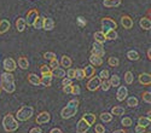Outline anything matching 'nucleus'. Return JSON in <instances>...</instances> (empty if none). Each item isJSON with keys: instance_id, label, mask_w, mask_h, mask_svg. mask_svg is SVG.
Instances as JSON below:
<instances>
[{"instance_id": "nucleus-1", "label": "nucleus", "mask_w": 151, "mask_h": 133, "mask_svg": "<svg viewBox=\"0 0 151 133\" xmlns=\"http://www.w3.org/2000/svg\"><path fill=\"white\" fill-rule=\"evenodd\" d=\"M0 87L7 93H14L16 91V83H15V76L11 73H3L0 75Z\"/></svg>"}, {"instance_id": "nucleus-2", "label": "nucleus", "mask_w": 151, "mask_h": 133, "mask_svg": "<svg viewBox=\"0 0 151 133\" xmlns=\"http://www.w3.org/2000/svg\"><path fill=\"white\" fill-rule=\"evenodd\" d=\"M78 109H79V99L78 98H74V99H71L64 108L62 109L60 116L63 119H70V117L76 115Z\"/></svg>"}, {"instance_id": "nucleus-3", "label": "nucleus", "mask_w": 151, "mask_h": 133, "mask_svg": "<svg viewBox=\"0 0 151 133\" xmlns=\"http://www.w3.org/2000/svg\"><path fill=\"white\" fill-rule=\"evenodd\" d=\"M18 122H17V120L12 116L11 114H6L3 119V127L6 132L11 133V132H15L18 129Z\"/></svg>"}, {"instance_id": "nucleus-4", "label": "nucleus", "mask_w": 151, "mask_h": 133, "mask_svg": "<svg viewBox=\"0 0 151 133\" xmlns=\"http://www.w3.org/2000/svg\"><path fill=\"white\" fill-rule=\"evenodd\" d=\"M33 115H34V108L30 105H24L17 111L16 117L18 121H27V120H30Z\"/></svg>"}, {"instance_id": "nucleus-5", "label": "nucleus", "mask_w": 151, "mask_h": 133, "mask_svg": "<svg viewBox=\"0 0 151 133\" xmlns=\"http://www.w3.org/2000/svg\"><path fill=\"white\" fill-rule=\"evenodd\" d=\"M100 24H102V28H103V32H108V30H116L117 28V23L110 18V17H104L100 21Z\"/></svg>"}, {"instance_id": "nucleus-6", "label": "nucleus", "mask_w": 151, "mask_h": 133, "mask_svg": "<svg viewBox=\"0 0 151 133\" xmlns=\"http://www.w3.org/2000/svg\"><path fill=\"white\" fill-rule=\"evenodd\" d=\"M100 82H102V80L99 79V76H92L90 81L87 82V90L91 92L97 91L98 88H100Z\"/></svg>"}, {"instance_id": "nucleus-7", "label": "nucleus", "mask_w": 151, "mask_h": 133, "mask_svg": "<svg viewBox=\"0 0 151 133\" xmlns=\"http://www.w3.org/2000/svg\"><path fill=\"white\" fill-rule=\"evenodd\" d=\"M3 67H4L5 71H7V73H12L14 70H16L17 64H16V62H15V59H12V58L9 57V58H5V59H4Z\"/></svg>"}, {"instance_id": "nucleus-8", "label": "nucleus", "mask_w": 151, "mask_h": 133, "mask_svg": "<svg viewBox=\"0 0 151 133\" xmlns=\"http://www.w3.org/2000/svg\"><path fill=\"white\" fill-rule=\"evenodd\" d=\"M91 53H92L93 56H97V57H103V56H104V53H105V50H104L103 44L94 42V44H93V46H92Z\"/></svg>"}, {"instance_id": "nucleus-9", "label": "nucleus", "mask_w": 151, "mask_h": 133, "mask_svg": "<svg viewBox=\"0 0 151 133\" xmlns=\"http://www.w3.org/2000/svg\"><path fill=\"white\" fill-rule=\"evenodd\" d=\"M50 120H51V115H50V113L41 111L39 115L36 116V121H35V122L37 125H46V124L50 122Z\"/></svg>"}, {"instance_id": "nucleus-10", "label": "nucleus", "mask_w": 151, "mask_h": 133, "mask_svg": "<svg viewBox=\"0 0 151 133\" xmlns=\"http://www.w3.org/2000/svg\"><path fill=\"white\" fill-rule=\"evenodd\" d=\"M37 16H39V11H37L36 9L29 10L28 14H27V19H24V21H26L27 26H33V23L35 22V19L37 18Z\"/></svg>"}, {"instance_id": "nucleus-11", "label": "nucleus", "mask_w": 151, "mask_h": 133, "mask_svg": "<svg viewBox=\"0 0 151 133\" xmlns=\"http://www.w3.org/2000/svg\"><path fill=\"white\" fill-rule=\"evenodd\" d=\"M127 96H128V90L126 86H120L117 92H116V99L119 102H123L126 98H127Z\"/></svg>"}, {"instance_id": "nucleus-12", "label": "nucleus", "mask_w": 151, "mask_h": 133, "mask_svg": "<svg viewBox=\"0 0 151 133\" xmlns=\"http://www.w3.org/2000/svg\"><path fill=\"white\" fill-rule=\"evenodd\" d=\"M90 127L91 126L87 124L83 119H81V120H79V122L76 125V133H86L90 129Z\"/></svg>"}, {"instance_id": "nucleus-13", "label": "nucleus", "mask_w": 151, "mask_h": 133, "mask_svg": "<svg viewBox=\"0 0 151 133\" xmlns=\"http://www.w3.org/2000/svg\"><path fill=\"white\" fill-rule=\"evenodd\" d=\"M121 24H122V27L124 28V29H131V28H133V24H134V22H133V18H131L129 16H122L121 17Z\"/></svg>"}, {"instance_id": "nucleus-14", "label": "nucleus", "mask_w": 151, "mask_h": 133, "mask_svg": "<svg viewBox=\"0 0 151 133\" xmlns=\"http://www.w3.org/2000/svg\"><path fill=\"white\" fill-rule=\"evenodd\" d=\"M10 28H11L10 21H7V19H5V18L0 21V35L7 33V32L10 30Z\"/></svg>"}, {"instance_id": "nucleus-15", "label": "nucleus", "mask_w": 151, "mask_h": 133, "mask_svg": "<svg viewBox=\"0 0 151 133\" xmlns=\"http://www.w3.org/2000/svg\"><path fill=\"white\" fill-rule=\"evenodd\" d=\"M138 80H139V82L142 85H144V86H149L151 83V76L149 73H143V74H140L138 76Z\"/></svg>"}, {"instance_id": "nucleus-16", "label": "nucleus", "mask_w": 151, "mask_h": 133, "mask_svg": "<svg viewBox=\"0 0 151 133\" xmlns=\"http://www.w3.org/2000/svg\"><path fill=\"white\" fill-rule=\"evenodd\" d=\"M94 74H96V69H94V67L93 65H86L85 67V69H83V75H85V78H87V79H91L92 76H94Z\"/></svg>"}, {"instance_id": "nucleus-17", "label": "nucleus", "mask_w": 151, "mask_h": 133, "mask_svg": "<svg viewBox=\"0 0 151 133\" xmlns=\"http://www.w3.org/2000/svg\"><path fill=\"white\" fill-rule=\"evenodd\" d=\"M52 83V75L51 74H47V75H42L40 78V85L45 87H50Z\"/></svg>"}, {"instance_id": "nucleus-18", "label": "nucleus", "mask_w": 151, "mask_h": 133, "mask_svg": "<svg viewBox=\"0 0 151 133\" xmlns=\"http://www.w3.org/2000/svg\"><path fill=\"white\" fill-rule=\"evenodd\" d=\"M53 28H55V21H53L52 18H50V17L45 18V19H44V26H42V29H45V30L50 32V30H52Z\"/></svg>"}, {"instance_id": "nucleus-19", "label": "nucleus", "mask_w": 151, "mask_h": 133, "mask_svg": "<svg viewBox=\"0 0 151 133\" xmlns=\"http://www.w3.org/2000/svg\"><path fill=\"white\" fill-rule=\"evenodd\" d=\"M139 26H140V28L144 29V30H150V28H151V21H150V18H149V17H143V18H140Z\"/></svg>"}, {"instance_id": "nucleus-20", "label": "nucleus", "mask_w": 151, "mask_h": 133, "mask_svg": "<svg viewBox=\"0 0 151 133\" xmlns=\"http://www.w3.org/2000/svg\"><path fill=\"white\" fill-rule=\"evenodd\" d=\"M28 81L30 85H33V86H39L40 85V78L36 74H34V73H30L28 75Z\"/></svg>"}, {"instance_id": "nucleus-21", "label": "nucleus", "mask_w": 151, "mask_h": 133, "mask_svg": "<svg viewBox=\"0 0 151 133\" xmlns=\"http://www.w3.org/2000/svg\"><path fill=\"white\" fill-rule=\"evenodd\" d=\"M51 75L52 76H56V78H58V79H63V78H65V70L63 69V68H56V69H53L52 71H51Z\"/></svg>"}, {"instance_id": "nucleus-22", "label": "nucleus", "mask_w": 151, "mask_h": 133, "mask_svg": "<svg viewBox=\"0 0 151 133\" xmlns=\"http://www.w3.org/2000/svg\"><path fill=\"white\" fill-rule=\"evenodd\" d=\"M93 38H94L96 42H99V44H104V42L106 41L104 32H96V33L93 34Z\"/></svg>"}, {"instance_id": "nucleus-23", "label": "nucleus", "mask_w": 151, "mask_h": 133, "mask_svg": "<svg viewBox=\"0 0 151 133\" xmlns=\"http://www.w3.org/2000/svg\"><path fill=\"white\" fill-rule=\"evenodd\" d=\"M17 63H18V67H19L21 69H23V70H26V69L29 68V62H28L27 57H24V56H22V57L18 58Z\"/></svg>"}, {"instance_id": "nucleus-24", "label": "nucleus", "mask_w": 151, "mask_h": 133, "mask_svg": "<svg viewBox=\"0 0 151 133\" xmlns=\"http://www.w3.org/2000/svg\"><path fill=\"white\" fill-rule=\"evenodd\" d=\"M82 119L86 121L87 124H88L90 126H92V125H94V122H96V115L94 114H92V113H87V114H85L83 116H82Z\"/></svg>"}, {"instance_id": "nucleus-25", "label": "nucleus", "mask_w": 151, "mask_h": 133, "mask_svg": "<svg viewBox=\"0 0 151 133\" xmlns=\"http://www.w3.org/2000/svg\"><path fill=\"white\" fill-rule=\"evenodd\" d=\"M90 63H91V65H93V67H99V65L103 64V59H102V57H97V56L91 55V57H90Z\"/></svg>"}, {"instance_id": "nucleus-26", "label": "nucleus", "mask_w": 151, "mask_h": 133, "mask_svg": "<svg viewBox=\"0 0 151 133\" xmlns=\"http://www.w3.org/2000/svg\"><path fill=\"white\" fill-rule=\"evenodd\" d=\"M126 113V109L123 108V106H120V105H116V106H114L111 109V115H116V116H121V115H123Z\"/></svg>"}, {"instance_id": "nucleus-27", "label": "nucleus", "mask_w": 151, "mask_h": 133, "mask_svg": "<svg viewBox=\"0 0 151 133\" xmlns=\"http://www.w3.org/2000/svg\"><path fill=\"white\" fill-rule=\"evenodd\" d=\"M122 3V0H104V6L105 7H117Z\"/></svg>"}, {"instance_id": "nucleus-28", "label": "nucleus", "mask_w": 151, "mask_h": 133, "mask_svg": "<svg viewBox=\"0 0 151 133\" xmlns=\"http://www.w3.org/2000/svg\"><path fill=\"white\" fill-rule=\"evenodd\" d=\"M26 26H27V24H26L24 18H17V21H16V29H17V32H19V33L24 32Z\"/></svg>"}, {"instance_id": "nucleus-29", "label": "nucleus", "mask_w": 151, "mask_h": 133, "mask_svg": "<svg viewBox=\"0 0 151 133\" xmlns=\"http://www.w3.org/2000/svg\"><path fill=\"white\" fill-rule=\"evenodd\" d=\"M60 65L62 67H65V68H70L71 67V58L69 57V56H62V58H60Z\"/></svg>"}, {"instance_id": "nucleus-30", "label": "nucleus", "mask_w": 151, "mask_h": 133, "mask_svg": "<svg viewBox=\"0 0 151 133\" xmlns=\"http://www.w3.org/2000/svg\"><path fill=\"white\" fill-rule=\"evenodd\" d=\"M44 19H45V17H42V16H37V18L35 19V22L33 23V27H34L35 29H42Z\"/></svg>"}, {"instance_id": "nucleus-31", "label": "nucleus", "mask_w": 151, "mask_h": 133, "mask_svg": "<svg viewBox=\"0 0 151 133\" xmlns=\"http://www.w3.org/2000/svg\"><path fill=\"white\" fill-rule=\"evenodd\" d=\"M150 122H151V120H150V117H139L138 119V125L139 126H143L144 128H146V127H149L150 126Z\"/></svg>"}, {"instance_id": "nucleus-32", "label": "nucleus", "mask_w": 151, "mask_h": 133, "mask_svg": "<svg viewBox=\"0 0 151 133\" xmlns=\"http://www.w3.org/2000/svg\"><path fill=\"white\" fill-rule=\"evenodd\" d=\"M104 34H105V39H106V40L112 41V40H116V39H117V33H116V30H108V32H105Z\"/></svg>"}, {"instance_id": "nucleus-33", "label": "nucleus", "mask_w": 151, "mask_h": 133, "mask_svg": "<svg viewBox=\"0 0 151 133\" xmlns=\"http://www.w3.org/2000/svg\"><path fill=\"white\" fill-rule=\"evenodd\" d=\"M109 82H110V86H114V87H117L120 86V78L117 75H111L110 79H109Z\"/></svg>"}, {"instance_id": "nucleus-34", "label": "nucleus", "mask_w": 151, "mask_h": 133, "mask_svg": "<svg viewBox=\"0 0 151 133\" xmlns=\"http://www.w3.org/2000/svg\"><path fill=\"white\" fill-rule=\"evenodd\" d=\"M127 58L129 60H138L139 59V53H138L135 50H129L127 52Z\"/></svg>"}, {"instance_id": "nucleus-35", "label": "nucleus", "mask_w": 151, "mask_h": 133, "mask_svg": "<svg viewBox=\"0 0 151 133\" xmlns=\"http://www.w3.org/2000/svg\"><path fill=\"white\" fill-rule=\"evenodd\" d=\"M133 81H134L133 73L132 71H126V74H124V82L127 85H132Z\"/></svg>"}, {"instance_id": "nucleus-36", "label": "nucleus", "mask_w": 151, "mask_h": 133, "mask_svg": "<svg viewBox=\"0 0 151 133\" xmlns=\"http://www.w3.org/2000/svg\"><path fill=\"white\" fill-rule=\"evenodd\" d=\"M121 125L123 127H131L133 125V120L128 116H123V119L121 120Z\"/></svg>"}, {"instance_id": "nucleus-37", "label": "nucleus", "mask_w": 151, "mask_h": 133, "mask_svg": "<svg viewBox=\"0 0 151 133\" xmlns=\"http://www.w3.org/2000/svg\"><path fill=\"white\" fill-rule=\"evenodd\" d=\"M108 64H109L110 67H119V64H120V59H119L117 57H109V59H108Z\"/></svg>"}, {"instance_id": "nucleus-38", "label": "nucleus", "mask_w": 151, "mask_h": 133, "mask_svg": "<svg viewBox=\"0 0 151 133\" xmlns=\"http://www.w3.org/2000/svg\"><path fill=\"white\" fill-rule=\"evenodd\" d=\"M99 117H100V120H102L103 122H110V121L112 120V115L110 113H102Z\"/></svg>"}, {"instance_id": "nucleus-39", "label": "nucleus", "mask_w": 151, "mask_h": 133, "mask_svg": "<svg viewBox=\"0 0 151 133\" xmlns=\"http://www.w3.org/2000/svg\"><path fill=\"white\" fill-rule=\"evenodd\" d=\"M138 98H135V97H129V98L127 99V105L129 106V108H135L137 105H138Z\"/></svg>"}, {"instance_id": "nucleus-40", "label": "nucleus", "mask_w": 151, "mask_h": 133, "mask_svg": "<svg viewBox=\"0 0 151 133\" xmlns=\"http://www.w3.org/2000/svg\"><path fill=\"white\" fill-rule=\"evenodd\" d=\"M110 82H109V80L106 79V80H102V82H100V88H102L104 92H106V91H109L110 90Z\"/></svg>"}, {"instance_id": "nucleus-41", "label": "nucleus", "mask_w": 151, "mask_h": 133, "mask_svg": "<svg viewBox=\"0 0 151 133\" xmlns=\"http://www.w3.org/2000/svg\"><path fill=\"white\" fill-rule=\"evenodd\" d=\"M142 98H143V101H144L145 103L150 104V103H151V92H150V91L144 92V93L142 94Z\"/></svg>"}, {"instance_id": "nucleus-42", "label": "nucleus", "mask_w": 151, "mask_h": 133, "mask_svg": "<svg viewBox=\"0 0 151 133\" xmlns=\"http://www.w3.org/2000/svg\"><path fill=\"white\" fill-rule=\"evenodd\" d=\"M85 78L83 75V69H75V79L76 80H82Z\"/></svg>"}, {"instance_id": "nucleus-43", "label": "nucleus", "mask_w": 151, "mask_h": 133, "mask_svg": "<svg viewBox=\"0 0 151 133\" xmlns=\"http://www.w3.org/2000/svg\"><path fill=\"white\" fill-rule=\"evenodd\" d=\"M51 71H52V69L50 68L48 65H41V68H40V73L42 75H47V74H51Z\"/></svg>"}, {"instance_id": "nucleus-44", "label": "nucleus", "mask_w": 151, "mask_h": 133, "mask_svg": "<svg viewBox=\"0 0 151 133\" xmlns=\"http://www.w3.org/2000/svg\"><path fill=\"white\" fill-rule=\"evenodd\" d=\"M71 93L74 96H79L81 93V88L79 85H71Z\"/></svg>"}, {"instance_id": "nucleus-45", "label": "nucleus", "mask_w": 151, "mask_h": 133, "mask_svg": "<svg viewBox=\"0 0 151 133\" xmlns=\"http://www.w3.org/2000/svg\"><path fill=\"white\" fill-rule=\"evenodd\" d=\"M99 79L100 80H106V79H109V70L108 69H104V70H102L99 73Z\"/></svg>"}, {"instance_id": "nucleus-46", "label": "nucleus", "mask_w": 151, "mask_h": 133, "mask_svg": "<svg viewBox=\"0 0 151 133\" xmlns=\"http://www.w3.org/2000/svg\"><path fill=\"white\" fill-rule=\"evenodd\" d=\"M44 58L46 60H52V59H56V55L53 52H45L44 53Z\"/></svg>"}, {"instance_id": "nucleus-47", "label": "nucleus", "mask_w": 151, "mask_h": 133, "mask_svg": "<svg viewBox=\"0 0 151 133\" xmlns=\"http://www.w3.org/2000/svg\"><path fill=\"white\" fill-rule=\"evenodd\" d=\"M94 132H96V133H105V127H104V125H96Z\"/></svg>"}, {"instance_id": "nucleus-48", "label": "nucleus", "mask_w": 151, "mask_h": 133, "mask_svg": "<svg viewBox=\"0 0 151 133\" xmlns=\"http://www.w3.org/2000/svg\"><path fill=\"white\" fill-rule=\"evenodd\" d=\"M58 65H59V62L57 60V58L50 60V65H48V67L51 68V69H56V68H58Z\"/></svg>"}, {"instance_id": "nucleus-49", "label": "nucleus", "mask_w": 151, "mask_h": 133, "mask_svg": "<svg viewBox=\"0 0 151 133\" xmlns=\"http://www.w3.org/2000/svg\"><path fill=\"white\" fill-rule=\"evenodd\" d=\"M67 76L69 78V79H75V69H73V68H69L68 69V71H67Z\"/></svg>"}, {"instance_id": "nucleus-50", "label": "nucleus", "mask_w": 151, "mask_h": 133, "mask_svg": "<svg viewBox=\"0 0 151 133\" xmlns=\"http://www.w3.org/2000/svg\"><path fill=\"white\" fill-rule=\"evenodd\" d=\"M62 85H63V86H69V85H73V80L69 79V78H63Z\"/></svg>"}, {"instance_id": "nucleus-51", "label": "nucleus", "mask_w": 151, "mask_h": 133, "mask_svg": "<svg viewBox=\"0 0 151 133\" xmlns=\"http://www.w3.org/2000/svg\"><path fill=\"white\" fill-rule=\"evenodd\" d=\"M78 24H79L80 27H85L86 24H87V21H86L83 17H79V18H78Z\"/></svg>"}, {"instance_id": "nucleus-52", "label": "nucleus", "mask_w": 151, "mask_h": 133, "mask_svg": "<svg viewBox=\"0 0 151 133\" xmlns=\"http://www.w3.org/2000/svg\"><path fill=\"white\" fill-rule=\"evenodd\" d=\"M29 133H42V129L40 127H33V128H30Z\"/></svg>"}, {"instance_id": "nucleus-53", "label": "nucleus", "mask_w": 151, "mask_h": 133, "mask_svg": "<svg viewBox=\"0 0 151 133\" xmlns=\"http://www.w3.org/2000/svg\"><path fill=\"white\" fill-rule=\"evenodd\" d=\"M144 132H145V128L143 126H139V125L135 126V133H144Z\"/></svg>"}, {"instance_id": "nucleus-54", "label": "nucleus", "mask_w": 151, "mask_h": 133, "mask_svg": "<svg viewBox=\"0 0 151 133\" xmlns=\"http://www.w3.org/2000/svg\"><path fill=\"white\" fill-rule=\"evenodd\" d=\"M63 92H64V93H71V85L63 87Z\"/></svg>"}, {"instance_id": "nucleus-55", "label": "nucleus", "mask_w": 151, "mask_h": 133, "mask_svg": "<svg viewBox=\"0 0 151 133\" xmlns=\"http://www.w3.org/2000/svg\"><path fill=\"white\" fill-rule=\"evenodd\" d=\"M50 133H63V132H62L60 128H57V127H56V128H52L51 131H50Z\"/></svg>"}, {"instance_id": "nucleus-56", "label": "nucleus", "mask_w": 151, "mask_h": 133, "mask_svg": "<svg viewBox=\"0 0 151 133\" xmlns=\"http://www.w3.org/2000/svg\"><path fill=\"white\" fill-rule=\"evenodd\" d=\"M112 133H127V132H126L124 129H116V131H114Z\"/></svg>"}, {"instance_id": "nucleus-57", "label": "nucleus", "mask_w": 151, "mask_h": 133, "mask_svg": "<svg viewBox=\"0 0 151 133\" xmlns=\"http://www.w3.org/2000/svg\"><path fill=\"white\" fill-rule=\"evenodd\" d=\"M151 51H150V48H149V50H147V58L149 59H151V53H150Z\"/></svg>"}, {"instance_id": "nucleus-58", "label": "nucleus", "mask_w": 151, "mask_h": 133, "mask_svg": "<svg viewBox=\"0 0 151 133\" xmlns=\"http://www.w3.org/2000/svg\"><path fill=\"white\" fill-rule=\"evenodd\" d=\"M0 93H1V87H0Z\"/></svg>"}, {"instance_id": "nucleus-59", "label": "nucleus", "mask_w": 151, "mask_h": 133, "mask_svg": "<svg viewBox=\"0 0 151 133\" xmlns=\"http://www.w3.org/2000/svg\"><path fill=\"white\" fill-rule=\"evenodd\" d=\"M144 133H149V132H144Z\"/></svg>"}]
</instances>
